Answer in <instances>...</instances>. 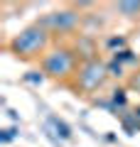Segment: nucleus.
<instances>
[{"label":"nucleus","mask_w":140,"mask_h":147,"mask_svg":"<svg viewBox=\"0 0 140 147\" xmlns=\"http://www.w3.org/2000/svg\"><path fill=\"white\" fill-rule=\"evenodd\" d=\"M47 47H49V32H47L39 22H35V25L20 30V32L10 39V44H7V49H10L15 57H20V59L44 57V54H47Z\"/></svg>","instance_id":"nucleus-1"},{"label":"nucleus","mask_w":140,"mask_h":147,"mask_svg":"<svg viewBox=\"0 0 140 147\" xmlns=\"http://www.w3.org/2000/svg\"><path fill=\"white\" fill-rule=\"evenodd\" d=\"M79 66H81V61H79L76 49H69V47H57L42 57V74L52 76V79L64 81L69 76H76Z\"/></svg>","instance_id":"nucleus-2"},{"label":"nucleus","mask_w":140,"mask_h":147,"mask_svg":"<svg viewBox=\"0 0 140 147\" xmlns=\"http://www.w3.org/2000/svg\"><path fill=\"white\" fill-rule=\"evenodd\" d=\"M74 79H76V88L81 93H93V91L103 88L106 79H108V64L101 61L99 57L84 59Z\"/></svg>","instance_id":"nucleus-3"},{"label":"nucleus","mask_w":140,"mask_h":147,"mask_svg":"<svg viewBox=\"0 0 140 147\" xmlns=\"http://www.w3.org/2000/svg\"><path fill=\"white\" fill-rule=\"evenodd\" d=\"M79 12L76 10H57V12H49L39 20V25L44 27L47 32H71L79 27Z\"/></svg>","instance_id":"nucleus-4"},{"label":"nucleus","mask_w":140,"mask_h":147,"mask_svg":"<svg viewBox=\"0 0 140 147\" xmlns=\"http://www.w3.org/2000/svg\"><path fill=\"white\" fill-rule=\"evenodd\" d=\"M47 130H52L62 142H67V140H71V137H74L71 125H69L64 118H59V115H47Z\"/></svg>","instance_id":"nucleus-5"},{"label":"nucleus","mask_w":140,"mask_h":147,"mask_svg":"<svg viewBox=\"0 0 140 147\" xmlns=\"http://www.w3.org/2000/svg\"><path fill=\"white\" fill-rule=\"evenodd\" d=\"M116 10L123 17H138L140 15V0H120L116 5Z\"/></svg>","instance_id":"nucleus-6"},{"label":"nucleus","mask_w":140,"mask_h":147,"mask_svg":"<svg viewBox=\"0 0 140 147\" xmlns=\"http://www.w3.org/2000/svg\"><path fill=\"white\" fill-rule=\"evenodd\" d=\"M120 123H123L125 135H135V132L140 130V120L133 115V113H120Z\"/></svg>","instance_id":"nucleus-7"},{"label":"nucleus","mask_w":140,"mask_h":147,"mask_svg":"<svg viewBox=\"0 0 140 147\" xmlns=\"http://www.w3.org/2000/svg\"><path fill=\"white\" fill-rule=\"evenodd\" d=\"M128 91L125 88H116L113 93H111V110H123L125 103H128Z\"/></svg>","instance_id":"nucleus-8"},{"label":"nucleus","mask_w":140,"mask_h":147,"mask_svg":"<svg viewBox=\"0 0 140 147\" xmlns=\"http://www.w3.org/2000/svg\"><path fill=\"white\" fill-rule=\"evenodd\" d=\"M113 61H118V64H135L138 57H135L130 49H120V52H113Z\"/></svg>","instance_id":"nucleus-9"},{"label":"nucleus","mask_w":140,"mask_h":147,"mask_svg":"<svg viewBox=\"0 0 140 147\" xmlns=\"http://www.w3.org/2000/svg\"><path fill=\"white\" fill-rule=\"evenodd\" d=\"M106 47L120 52V49H125V37H108V39H106Z\"/></svg>","instance_id":"nucleus-10"},{"label":"nucleus","mask_w":140,"mask_h":147,"mask_svg":"<svg viewBox=\"0 0 140 147\" xmlns=\"http://www.w3.org/2000/svg\"><path fill=\"white\" fill-rule=\"evenodd\" d=\"M17 137V127H3L0 130V142H12Z\"/></svg>","instance_id":"nucleus-11"},{"label":"nucleus","mask_w":140,"mask_h":147,"mask_svg":"<svg viewBox=\"0 0 140 147\" xmlns=\"http://www.w3.org/2000/svg\"><path fill=\"white\" fill-rule=\"evenodd\" d=\"M25 81H27V84L39 86L42 81H44V74H39V71H27V74H25Z\"/></svg>","instance_id":"nucleus-12"},{"label":"nucleus","mask_w":140,"mask_h":147,"mask_svg":"<svg viewBox=\"0 0 140 147\" xmlns=\"http://www.w3.org/2000/svg\"><path fill=\"white\" fill-rule=\"evenodd\" d=\"M108 76H123V64H118V61H113V59H111L108 61Z\"/></svg>","instance_id":"nucleus-13"},{"label":"nucleus","mask_w":140,"mask_h":147,"mask_svg":"<svg viewBox=\"0 0 140 147\" xmlns=\"http://www.w3.org/2000/svg\"><path fill=\"white\" fill-rule=\"evenodd\" d=\"M133 115H135V118L140 120V105H135V108H133Z\"/></svg>","instance_id":"nucleus-14"}]
</instances>
